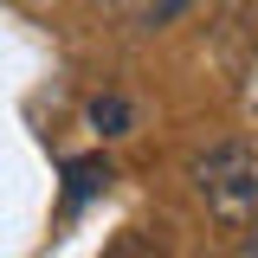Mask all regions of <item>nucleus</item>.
I'll return each mask as SVG.
<instances>
[{
    "mask_svg": "<svg viewBox=\"0 0 258 258\" xmlns=\"http://www.w3.org/2000/svg\"><path fill=\"white\" fill-rule=\"evenodd\" d=\"M194 194L226 226L258 220V149L252 142H213L207 155H194Z\"/></svg>",
    "mask_w": 258,
    "mask_h": 258,
    "instance_id": "1",
    "label": "nucleus"
},
{
    "mask_svg": "<svg viewBox=\"0 0 258 258\" xmlns=\"http://www.w3.org/2000/svg\"><path fill=\"white\" fill-rule=\"evenodd\" d=\"M110 187V161L103 155H78V161H64V200L71 207H84L91 194H103Z\"/></svg>",
    "mask_w": 258,
    "mask_h": 258,
    "instance_id": "2",
    "label": "nucleus"
},
{
    "mask_svg": "<svg viewBox=\"0 0 258 258\" xmlns=\"http://www.w3.org/2000/svg\"><path fill=\"white\" fill-rule=\"evenodd\" d=\"M129 123H136V110L123 97H97L91 103V129H103V136H129Z\"/></svg>",
    "mask_w": 258,
    "mask_h": 258,
    "instance_id": "3",
    "label": "nucleus"
},
{
    "mask_svg": "<svg viewBox=\"0 0 258 258\" xmlns=\"http://www.w3.org/2000/svg\"><path fill=\"white\" fill-rule=\"evenodd\" d=\"M252 258H258V239H252Z\"/></svg>",
    "mask_w": 258,
    "mask_h": 258,
    "instance_id": "4",
    "label": "nucleus"
}]
</instances>
